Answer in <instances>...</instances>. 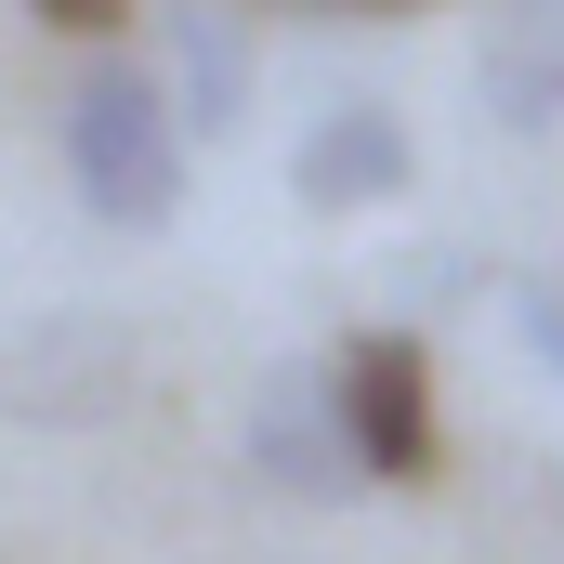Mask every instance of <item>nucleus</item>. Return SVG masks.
Instances as JSON below:
<instances>
[{
	"instance_id": "nucleus-9",
	"label": "nucleus",
	"mask_w": 564,
	"mask_h": 564,
	"mask_svg": "<svg viewBox=\"0 0 564 564\" xmlns=\"http://www.w3.org/2000/svg\"><path fill=\"white\" fill-rule=\"evenodd\" d=\"M40 26H66V40H119L132 26V0H26Z\"/></svg>"
},
{
	"instance_id": "nucleus-4",
	"label": "nucleus",
	"mask_w": 564,
	"mask_h": 564,
	"mask_svg": "<svg viewBox=\"0 0 564 564\" xmlns=\"http://www.w3.org/2000/svg\"><path fill=\"white\" fill-rule=\"evenodd\" d=\"M421 184V144H408V119L381 106V93H341V106H315V132L289 144V197L302 210H394Z\"/></svg>"
},
{
	"instance_id": "nucleus-8",
	"label": "nucleus",
	"mask_w": 564,
	"mask_h": 564,
	"mask_svg": "<svg viewBox=\"0 0 564 564\" xmlns=\"http://www.w3.org/2000/svg\"><path fill=\"white\" fill-rule=\"evenodd\" d=\"M499 315H512V341L564 381V289H552V276H512V289H499Z\"/></svg>"
},
{
	"instance_id": "nucleus-3",
	"label": "nucleus",
	"mask_w": 564,
	"mask_h": 564,
	"mask_svg": "<svg viewBox=\"0 0 564 564\" xmlns=\"http://www.w3.org/2000/svg\"><path fill=\"white\" fill-rule=\"evenodd\" d=\"M328 368H341V421H355L368 486H421L433 473V355H421V328H355Z\"/></svg>"
},
{
	"instance_id": "nucleus-5",
	"label": "nucleus",
	"mask_w": 564,
	"mask_h": 564,
	"mask_svg": "<svg viewBox=\"0 0 564 564\" xmlns=\"http://www.w3.org/2000/svg\"><path fill=\"white\" fill-rule=\"evenodd\" d=\"M158 93H171V119L184 144L237 132L250 119V93H263V26L237 13V0H171V26H158Z\"/></svg>"
},
{
	"instance_id": "nucleus-1",
	"label": "nucleus",
	"mask_w": 564,
	"mask_h": 564,
	"mask_svg": "<svg viewBox=\"0 0 564 564\" xmlns=\"http://www.w3.org/2000/svg\"><path fill=\"white\" fill-rule=\"evenodd\" d=\"M66 184L119 237H158L184 210V119H171L158 66H132V53L79 66V93H66Z\"/></svg>"
},
{
	"instance_id": "nucleus-10",
	"label": "nucleus",
	"mask_w": 564,
	"mask_h": 564,
	"mask_svg": "<svg viewBox=\"0 0 564 564\" xmlns=\"http://www.w3.org/2000/svg\"><path fill=\"white\" fill-rule=\"evenodd\" d=\"M250 13V0H237ZM276 13H328V26H381V13H421V0H276Z\"/></svg>"
},
{
	"instance_id": "nucleus-6",
	"label": "nucleus",
	"mask_w": 564,
	"mask_h": 564,
	"mask_svg": "<svg viewBox=\"0 0 564 564\" xmlns=\"http://www.w3.org/2000/svg\"><path fill=\"white\" fill-rule=\"evenodd\" d=\"M106 394H119V328H106V315H40L26 341H0V408H13V421L79 433Z\"/></svg>"
},
{
	"instance_id": "nucleus-2",
	"label": "nucleus",
	"mask_w": 564,
	"mask_h": 564,
	"mask_svg": "<svg viewBox=\"0 0 564 564\" xmlns=\"http://www.w3.org/2000/svg\"><path fill=\"white\" fill-rule=\"evenodd\" d=\"M250 473L276 486V499H355L368 486V459H355V421H341V368L328 355H276L263 381H250Z\"/></svg>"
},
{
	"instance_id": "nucleus-7",
	"label": "nucleus",
	"mask_w": 564,
	"mask_h": 564,
	"mask_svg": "<svg viewBox=\"0 0 564 564\" xmlns=\"http://www.w3.org/2000/svg\"><path fill=\"white\" fill-rule=\"evenodd\" d=\"M473 106L499 132H552L564 119V0H499L473 40Z\"/></svg>"
}]
</instances>
